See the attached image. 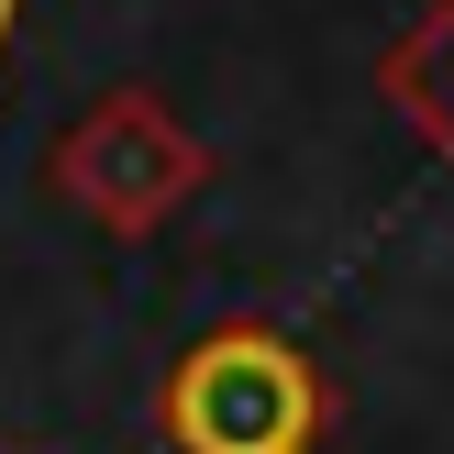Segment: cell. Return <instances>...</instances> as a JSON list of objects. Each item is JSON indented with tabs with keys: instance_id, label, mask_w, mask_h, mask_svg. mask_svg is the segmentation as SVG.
Instances as JSON below:
<instances>
[{
	"instance_id": "obj_1",
	"label": "cell",
	"mask_w": 454,
	"mask_h": 454,
	"mask_svg": "<svg viewBox=\"0 0 454 454\" xmlns=\"http://www.w3.org/2000/svg\"><path fill=\"white\" fill-rule=\"evenodd\" d=\"M177 454H322V377L278 333H222L167 377Z\"/></svg>"
},
{
	"instance_id": "obj_4",
	"label": "cell",
	"mask_w": 454,
	"mask_h": 454,
	"mask_svg": "<svg viewBox=\"0 0 454 454\" xmlns=\"http://www.w3.org/2000/svg\"><path fill=\"white\" fill-rule=\"evenodd\" d=\"M12 12H22V0H0V56H12Z\"/></svg>"
},
{
	"instance_id": "obj_3",
	"label": "cell",
	"mask_w": 454,
	"mask_h": 454,
	"mask_svg": "<svg viewBox=\"0 0 454 454\" xmlns=\"http://www.w3.org/2000/svg\"><path fill=\"white\" fill-rule=\"evenodd\" d=\"M388 89L421 111V133L454 155V0H443V12H433V22H421V34L388 56Z\"/></svg>"
},
{
	"instance_id": "obj_2",
	"label": "cell",
	"mask_w": 454,
	"mask_h": 454,
	"mask_svg": "<svg viewBox=\"0 0 454 454\" xmlns=\"http://www.w3.org/2000/svg\"><path fill=\"white\" fill-rule=\"evenodd\" d=\"M56 177H67V200H89V211L111 222V233H145V222L200 177V145L155 100H111V111H89V122L67 133Z\"/></svg>"
}]
</instances>
